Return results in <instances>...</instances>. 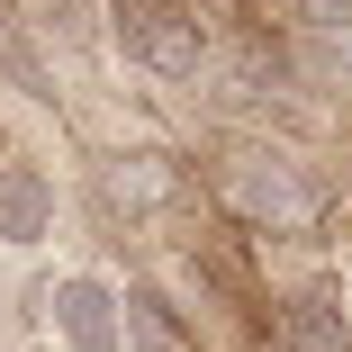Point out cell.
I'll use <instances>...</instances> for the list:
<instances>
[{
    "label": "cell",
    "instance_id": "6da1fadb",
    "mask_svg": "<svg viewBox=\"0 0 352 352\" xmlns=\"http://www.w3.org/2000/svg\"><path fill=\"white\" fill-rule=\"evenodd\" d=\"M217 190H226V208H235L253 235H307L325 217V190L298 163H280V154H226Z\"/></svg>",
    "mask_w": 352,
    "mask_h": 352
},
{
    "label": "cell",
    "instance_id": "7a4b0ae2",
    "mask_svg": "<svg viewBox=\"0 0 352 352\" xmlns=\"http://www.w3.org/2000/svg\"><path fill=\"white\" fill-rule=\"evenodd\" d=\"M109 36H118L126 63H145L154 82H199V63H208V28H199V10H181V0H118Z\"/></svg>",
    "mask_w": 352,
    "mask_h": 352
},
{
    "label": "cell",
    "instance_id": "3957f363",
    "mask_svg": "<svg viewBox=\"0 0 352 352\" xmlns=\"http://www.w3.org/2000/svg\"><path fill=\"white\" fill-rule=\"evenodd\" d=\"M45 316H54V343L63 352H118V289L100 271L45 280Z\"/></svg>",
    "mask_w": 352,
    "mask_h": 352
},
{
    "label": "cell",
    "instance_id": "277c9868",
    "mask_svg": "<svg viewBox=\"0 0 352 352\" xmlns=\"http://www.w3.org/2000/svg\"><path fill=\"white\" fill-rule=\"evenodd\" d=\"M45 235H54V181H45L36 163H0V244L28 253V244H45Z\"/></svg>",
    "mask_w": 352,
    "mask_h": 352
},
{
    "label": "cell",
    "instance_id": "5b68a950",
    "mask_svg": "<svg viewBox=\"0 0 352 352\" xmlns=\"http://www.w3.org/2000/svg\"><path fill=\"white\" fill-rule=\"evenodd\" d=\"M280 334H289V352H352V307L334 280H316V289H298L289 307H280Z\"/></svg>",
    "mask_w": 352,
    "mask_h": 352
},
{
    "label": "cell",
    "instance_id": "8992f818",
    "mask_svg": "<svg viewBox=\"0 0 352 352\" xmlns=\"http://www.w3.org/2000/svg\"><path fill=\"white\" fill-rule=\"evenodd\" d=\"M118 352H190V325L163 289H118Z\"/></svg>",
    "mask_w": 352,
    "mask_h": 352
},
{
    "label": "cell",
    "instance_id": "52a82bcc",
    "mask_svg": "<svg viewBox=\"0 0 352 352\" xmlns=\"http://www.w3.org/2000/svg\"><path fill=\"white\" fill-rule=\"evenodd\" d=\"M109 199L126 208V217H154V208L181 199V163L172 154H118L109 163Z\"/></svg>",
    "mask_w": 352,
    "mask_h": 352
},
{
    "label": "cell",
    "instance_id": "ba28073f",
    "mask_svg": "<svg viewBox=\"0 0 352 352\" xmlns=\"http://www.w3.org/2000/svg\"><path fill=\"white\" fill-rule=\"evenodd\" d=\"M298 28H316V36H343V45H352V0H298Z\"/></svg>",
    "mask_w": 352,
    "mask_h": 352
},
{
    "label": "cell",
    "instance_id": "9c48e42d",
    "mask_svg": "<svg viewBox=\"0 0 352 352\" xmlns=\"http://www.w3.org/2000/svg\"><path fill=\"white\" fill-rule=\"evenodd\" d=\"M45 352H54V343H45Z\"/></svg>",
    "mask_w": 352,
    "mask_h": 352
}]
</instances>
